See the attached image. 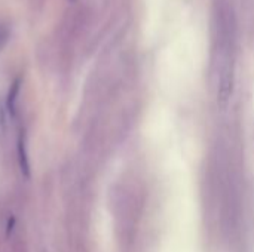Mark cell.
Masks as SVG:
<instances>
[{"instance_id":"obj_1","label":"cell","mask_w":254,"mask_h":252,"mask_svg":"<svg viewBox=\"0 0 254 252\" xmlns=\"http://www.w3.org/2000/svg\"><path fill=\"white\" fill-rule=\"evenodd\" d=\"M16 151H18V163H19V171L21 174L28 180L31 175V169H30V159H28V151H27V140H25V134L24 131L19 132L18 135V146H16Z\"/></svg>"},{"instance_id":"obj_2","label":"cell","mask_w":254,"mask_h":252,"mask_svg":"<svg viewBox=\"0 0 254 252\" xmlns=\"http://www.w3.org/2000/svg\"><path fill=\"white\" fill-rule=\"evenodd\" d=\"M21 83H22V79L16 77L13 80V83L10 85V88H9V94H7V100H6V107H7V111H9V114L12 117H15V113H16V101H18Z\"/></svg>"},{"instance_id":"obj_3","label":"cell","mask_w":254,"mask_h":252,"mask_svg":"<svg viewBox=\"0 0 254 252\" xmlns=\"http://www.w3.org/2000/svg\"><path fill=\"white\" fill-rule=\"evenodd\" d=\"M6 40H7V30L3 25H0V46H3Z\"/></svg>"},{"instance_id":"obj_4","label":"cell","mask_w":254,"mask_h":252,"mask_svg":"<svg viewBox=\"0 0 254 252\" xmlns=\"http://www.w3.org/2000/svg\"><path fill=\"white\" fill-rule=\"evenodd\" d=\"M3 131V111H1V107H0V134Z\"/></svg>"}]
</instances>
